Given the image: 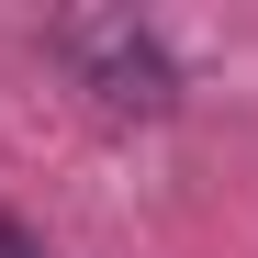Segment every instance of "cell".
<instances>
[{
	"label": "cell",
	"mask_w": 258,
	"mask_h": 258,
	"mask_svg": "<svg viewBox=\"0 0 258 258\" xmlns=\"http://www.w3.org/2000/svg\"><path fill=\"white\" fill-rule=\"evenodd\" d=\"M56 56L79 68V90H90L101 112H168V101H180L168 45H157L146 23H123V12H68L56 23Z\"/></svg>",
	"instance_id": "obj_1"
},
{
	"label": "cell",
	"mask_w": 258,
	"mask_h": 258,
	"mask_svg": "<svg viewBox=\"0 0 258 258\" xmlns=\"http://www.w3.org/2000/svg\"><path fill=\"white\" fill-rule=\"evenodd\" d=\"M0 258H45V247H34V236H23V225H0Z\"/></svg>",
	"instance_id": "obj_2"
}]
</instances>
